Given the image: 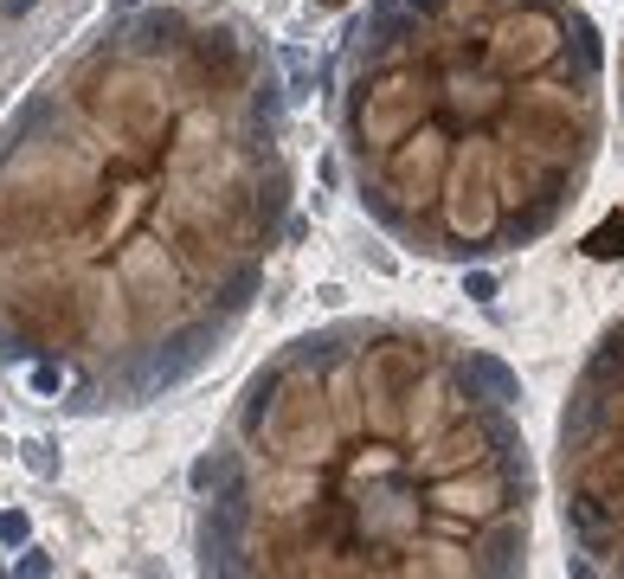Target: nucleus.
I'll list each match as a JSON object with an SVG mask.
<instances>
[{
	"instance_id": "f257e3e1",
	"label": "nucleus",
	"mask_w": 624,
	"mask_h": 579,
	"mask_svg": "<svg viewBox=\"0 0 624 579\" xmlns=\"http://www.w3.org/2000/svg\"><path fill=\"white\" fill-rule=\"evenodd\" d=\"M290 97L219 0H142L0 129V361L142 406L219 361L290 232Z\"/></svg>"
},
{
	"instance_id": "f03ea898",
	"label": "nucleus",
	"mask_w": 624,
	"mask_h": 579,
	"mask_svg": "<svg viewBox=\"0 0 624 579\" xmlns=\"http://www.w3.org/2000/svg\"><path fill=\"white\" fill-rule=\"evenodd\" d=\"M200 573L502 579L529 567L534 451L515 373L425 316L290 336L193 463Z\"/></svg>"
},
{
	"instance_id": "7ed1b4c3",
	"label": "nucleus",
	"mask_w": 624,
	"mask_h": 579,
	"mask_svg": "<svg viewBox=\"0 0 624 579\" xmlns=\"http://www.w3.org/2000/svg\"><path fill=\"white\" fill-rule=\"evenodd\" d=\"M335 129L361 213L432 264L561 232L605 142V39L580 0H368Z\"/></svg>"
},
{
	"instance_id": "20e7f679",
	"label": "nucleus",
	"mask_w": 624,
	"mask_h": 579,
	"mask_svg": "<svg viewBox=\"0 0 624 579\" xmlns=\"http://www.w3.org/2000/svg\"><path fill=\"white\" fill-rule=\"evenodd\" d=\"M554 489L573 567L624 579V316L598 329L573 373L554 438Z\"/></svg>"
},
{
	"instance_id": "39448f33",
	"label": "nucleus",
	"mask_w": 624,
	"mask_h": 579,
	"mask_svg": "<svg viewBox=\"0 0 624 579\" xmlns=\"http://www.w3.org/2000/svg\"><path fill=\"white\" fill-rule=\"evenodd\" d=\"M0 541H13V548L27 541V516H20V509H13V516H0Z\"/></svg>"
}]
</instances>
